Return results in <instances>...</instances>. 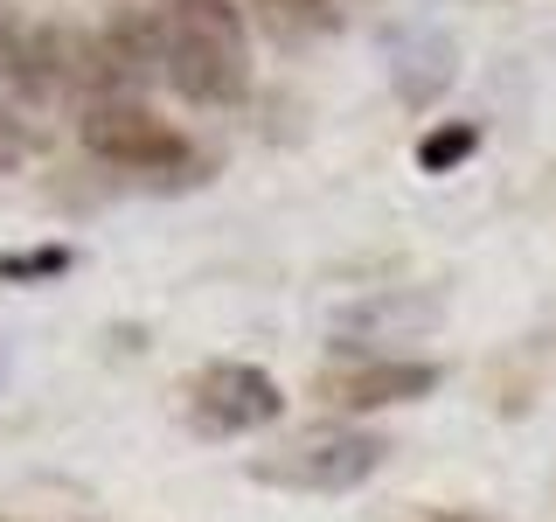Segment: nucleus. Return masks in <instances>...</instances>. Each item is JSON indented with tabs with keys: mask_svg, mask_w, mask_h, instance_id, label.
I'll list each match as a JSON object with an SVG mask.
<instances>
[{
	"mask_svg": "<svg viewBox=\"0 0 556 522\" xmlns=\"http://www.w3.org/2000/svg\"><path fill=\"white\" fill-rule=\"evenodd\" d=\"M480 153V126L473 119H445V126H431L425 139H417V167L425 174H452L459 161H473Z\"/></svg>",
	"mask_w": 556,
	"mask_h": 522,
	"instance_id": "nucleus-9",
	"label": "nucleus"
},
{
	"mask_svg": "<svg viewBox=\"0 0 556 522\" xmlns=\"http://www.w3.org/2000/svg\"><path fill=\"white\" fill-rule=\"evenodd\" d=\"M28 153H35V133H28V119L14 112V104H0V174L28 167Z\"/></svg>",
	"mask_w": 556,
	"mask_h": 522,
	"instance_id": "nucleus-11",
	"label": "nucleus"
},
{
	"mask_svg": "<svg viewBox=\"0 0 556 522\" xmlns=\"http://www.w3.org/2000/svg\"><path fill=\"white\" fill-rule=\"evenodd\" d=\"M439 321H445V300H439V293H369V300H355V307L334 313V341L341 348L410 341V335H431Z\"/></svg>",
	"mask_w": 556,
	"mask_h": 522,
	"instance_id": "nucleus-6",
	"label": "nucleus"
},
{
	"mask_svg": "<svg viewBox=\"0 0 556 522\" xmlns=\"http://www.w3.org/2000/svg\"><path fill=\"white\" fill-rule=\"evenodd\" d=\"M84 147L98 153V161L126 167V174H153V182H167V174H181V182H195V147H188L181 133L167 126V119H153L139 98H104L84 112Z\"/></svg>",
	"mask_w": 556,
	"mask_h": 522,
	"instance_id": "nucleus-3",
	"label": "nucleus"
},
{
	"mask_svg": "<svg viewBox=\"0 0 556 522\" xmlns=\"http://www.w3.org/2000/svg\"><path fill=\"white\" fill-rule=\"evenodd\" d=\"M77 265L70 244H28V251H0V286H49Z\"/></svg>",
	"mask_w": 556,
	"mask_h": 522,
	"instance_id": "nucleus-10",
	"label": "nucleus"
},
{
	"mask_svg": "<svg viewBox=\"0 0 556 522\" xmlns=\"http://www.w3.org/2000/svg\"><path fill=\"white\" fill-rule=\"evenodd\" d=\"M425 522H473V515H452V509H431Z\"/></svg>",
	"mask_w": 556,
	"mask_h": 522,
	"instance_id": "nucleus-12",
	"label": "nucleus"
},
{
	"mask_svg": "<svg viewBox=\"0 0 556 522\" xmlns=\"http://www.w3.org/2000/svg\"><path fill=\"white\" fill-rule=\"evenodd\" d=\"M161 70L188 104H243L251 35L237 0H161Z\"/></svg>",
	"mask_w": 556,
	"mask_h": 522,
	"instance_id": "nucleus-1",
	"label": "nucleus"
},
{
	"mask_svg": "<svg viewBox=\"0 0 556 522\" xmlns=\"http://www.w3.org/2000/svg\"><path fill=\"white\" fill-rule=\"evenodd\" d=\"M445 383L439 362L410 356H376V362H341V370L313 376V397H327L334 411H382V405H417Z\"/></svg>",
	"mask_w": 556,
	"mask_h": 522,
	"instance_id": "nucleus-5",
	"label": "nucleus"
},
{
	"mask_svg": "<svg viewBox=\"0 0 556 522\" xmlns=\"http://www.w3.org/2000/svg\"><path fill=\"white\" fill-rule=\"evenodd\" d=\"M181 405H188V425H195L202 439H243V432L278 425L286 390H278V376H265L257 362H202V370L181 383Z\"/></svg>",
	"mask_w": 556,
	"mask_h": 522,
	"instance_id": "nucleus-4",
	"label": "nucleus"
},
{
	"mask_svg": "<svg viewBox=\"0 0 556 522\" xmlns=\"http://www.w3.org/2000/svg\"><path fill=\"white\" fill-rule=\"evenodd\" d=\"M251 8H257V22H265V35L278 49H306V42H320V35L341 28L334 0H251Z\"/></svg>",
	"mask_w": 556,
	"mask_h": 522,
	"instance_id": "nucleus-8",
	"label": "nucleus"
},
{
	"mask_svg": "<svg viewBox=\"0 0 556 522\" xmlns=\"http://www.w3.org/2000/svg\"><path fill=\"white\" fill-rule=\"evenodd\" d=\"M452 84V42H439V35H404L396 42V91H404V104H431Z\"/></svg>",
	"mask_w": 556,
	"mask_h": 522,
	"instance_id": "nucleus-7",
	"label": "nucleus"
},
{
	"mask_svg": "<svg viewBox=\"0 0 556 522\" xmlns=\"http://www.w3.org/2000/svg\"><path fill=\"white\" fill-rule=\"evenodd\" d=\"M382 460H390V439H382V432L320 418V425L286 432L271 452H257L251 481L257 487H286V495H348V487H362Z\"/></svg>",
	"mask_w": 556,
	"mask_h": 522,
	"instance_id": "nucleus-2",
	"label": "nucleus"
}]
</instances>
